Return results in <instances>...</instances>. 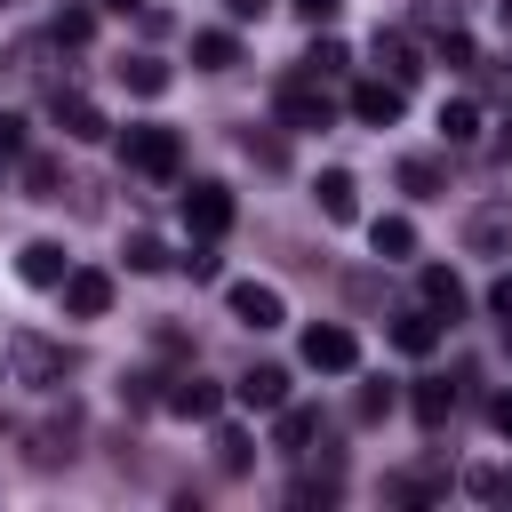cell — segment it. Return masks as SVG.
<instances>
[{
    "label": "cell",
    "instance_id": "obj_1",
    "mask_svg": "<svg viewBox=\"0 0 512 512\" xmlns=\"http://www.w3.org/2000/svg\"><path fill=\"white\" fill-rule=\"evenodd\" d=\"M120 160H128L136 176H152V184H168V176L184 168V136H176V128H160V120H136V128L120 136Z\"/></svg>",
    "mask_w": 512,
    "mask_h": 512
},
{
    "label": "cell",
    "instance_id": "obj_2",
    "mask_svg": "<svg viewBox=\"0 0 512 512\" xmlns=\"http://www.w3.org/2000/svg\"><path fill=\"white\" fill-rule=\"evenodd\" d=\"M8 368H16V384H64L72 376V352L48 344V336H32V328H16L8 336Z\"/></svg>",
    "mask_w": 512,
    "mask_h": 512
},
{
    "label": "cell",
    "instance_id": "obj_3",
    "mask_svg": "<svg viewBox=\"0 0 512 512\" xmlns=\"http://www.w3.org/2000/svg\"><path fill=\"white\" fill-rule=\"evenodd\" d=\"M304 368H320V376H352V368H360V336L336 328V320L304 328Z\"/></svg>",
    "mask_w": 512,
    "mask_h": 512
},
{
    "label": "cell",
    "instance_id": "obj_4",
    "mask_svg": "<svg viewBox=\"0 0 512 512\" xmlns=\"http://www.w3.org/2000/svg\"><path fill=\"white\" fill-rule=\"evenodd\" d=\"M160 408H168V416H192V424H208V416L224 408V384H216V376H200V368H184V376H168Z\"/></svg>",
    "mask_w": 512,
    "mask_h": 512
},
{
    "label": "cell",
    "instance_id": "obj_5",
    "mask_svg": "<svg viewBox=\"0 0 512 512\" xmlns=\"http://www.w3.org/2000/svg\"><path fill=\"white\" fill-rule=\"evenodd\" d=\"M280 120H288V128H328L336 104H328V88H320L312 72H296V80H280Z\"/></svg>",
    "mask_w": 512,
    "mask_h": 512
},
{
    "label": "cell",
    "instance_id": "obj_6",
    "mask_svg": "<svg viewBox=\"0 0 512 512\" xmlns=\"http://www.w3.org/2000/svg\"><path fill=\"white\" fill-rule=\"evenodd\" d=\"M224 304H232V320H240V328H280V320H288V304H280V288H272V280H232V288H224Z\"/></svg>",
    "mask_w": 512,
    "mask_h": 512
},
{
    "label": "cell",
    "instance_id": "obj_7",
    "mask_svg": "<svg viewBox=\"0 0 512 512\" xmlns=\"http://www.w3.org/2000/svg\"><path fill=\"white\" fill-rule=\"evenodd\" d=\"M184 224H192L200 240H216V232H232V192H224L216 176H200V184L184 192Z\"/></svg>",
    "mask_w": 512,
    "mask_h": 512
},
{
    "label": "cell",
    "instance_id": "obj_8",
    "mask_svg": "<svg viewBox=\"0 0 512 512\" xmlns=\"http://www.w3.org/2000/svg\"><path fill=\"white\" fill-rule=\"evenodd\" d=\"M400 104H408V88H392L384 72L352 88V120H360V128H392V120H400Z\"/></svg>",
    "mask_w": 512,
    "mask_h": 512
},
{
    "label": "cell",
    "instance_id": "obj_9",
    "mask_svg": "<svg viewBox=\"0 0 512 512\" xmlns=\"http://www.w3.org/2000/svg\"><path fill=\"white\" fill-rule=\"evenodd\" d=\"M232 400L240 408H264V416H280L288 408V368H272V360H256L240 384H232Z\"/></svg>",
    "mask_w": 512,
    "mask_h": 512
},
{
    "label": "cell",
    "instance_id": "obj_10",
    "mask_svg": "<svg viewBox=\"0 0 512 512\" xmlns=\"http://www.w3.org/2000/svg\"><path fill=\"white\" fill-rule=\"evenodd\" d=\"M56 296H64L72 320H104V312H112V280H104V272H64Z\"/></svg>",
    "mask_w": 512,
    "mask_h": 512
},
{
    "label": "cell",
    "instance_id": "obj_11",
    "mask_svg": "<svg viewBox=\"0 0 512 512\" xmlns=\"http://www.w3.org/2000/svg\"><path fill=\"white\" fill-rule=\"evenodd\" d=\"M376 64H384L392 88H416V80H424V56H416L408 32H376Z\"/></svg>",
    "mask_w": 512,
    "mask_h": 512
},
{
    "label": "cell",
    "instance_id": "obj_12",
    "mask_svg": "<svg viewBox=\"0 0 512 512\" xmlns=\"http://www.w3.org/2000/svg\"><path fill=\"white\" fill-rule=\"evenodd\" d=\"M312 200H320V216H328V224H352V216H360V184H352V168H320Z\"/></svg>",
    "mask_w": 512,
    "mask_h": 512
},
{
    "label": "cell",
    "instance_id": "obj_13",
    "mask_svg": "<svg viewBox=\"0 0 512 512\" xmlns=\"http://www.w3.org/2000/svg\"><path fill=\"white\" fill-rule=\"evenodd\" d=\"M16 272H24L32 288H64V272H72V256H64V240H32V248L16 256Z\"/></svg>",
    "mask_w": 512,
    "mask_h": 512
},
{
    "label": "cell",
    "instance_id": "obj_14",
    "mask_svg": "<svg viewBox=\"0 0 512 512\" xmlns=\"http://www.w3.org/2000/svg\"><path fill=\"white\" fill-rule=\"evenodd\" d=\"M312 440H320V408H280V424H272V448L280 456H312Z\"/></svg>",
    "mask_w": 512,
    "mask_h": 512
},
{
    "label": "cell",
    "instance_id": "obj_15",
    "mask_svg": "<svg viewBox=\"0 0 512 512\" xmlns=\"http://www.w3.org/2000/svg\"><path fill=\"white\" fill-rule=\"evenodd\" d=\"M56 120H64L72 144H96V136H104V112H96L88 96H64V88H56Z\"/></svg>",
    "mask_w": 512,
    "mask_h": 512
},
{
    "label": "cell",
    "instance_id": "obj_16",
    "mask_svg": "<svg viewBox=\"0 0 512 512\" xmlns=\"http://www.w3.org/2000/svg\"><path fill=\"white\" fill-rule=\"evenodd\" d=\"M392 344H400V352H416V360H424V352H432V344H440V312H432V304H424V312H400V320H392Z\"/></svg>",
    "mask_w": 512,
    "mask_h": 512
},
{
    "label": "cell",
    "instance_id": "obj_17",
    "mask_svg": "<svg viewBox=\"0 0 512 512\" xmlns=\"http://www.w3.org/2000/svg\"><path fill=\"white\" fill-rule=\"evenodd\" d=\"M464 240H472L480 256H496V248H512V208H480V216L464 224Z\"/></svg>",
    "mask_w": 512,
    "mask_h": 512
},
{
    "label": "cell",
    "instance_id": "obj_18",
    "mask_svg": "<svg viewBox=\"0 0 512 512\" xmlns=\"http://www.w3.org/2000/svg\"><path fill=\"white\" fill-rule=\"evenodd\" d=\"M192 64H200V72H232V64H240V40H232V32H192Z\"/></svg>",
    "mask_w": 512,
    "mask_h": 512
},
{
    "label": "cell",
    "instance_id": "obj_19",
    "mask_svg": "<svg viewBox=\"0 0 512 512\" xmlns=\"http://www.w3.org/2000/svg\"><path fill=\"white\" fill-rule=\"evenodd\" d=\"M304 72H312V80H344V72H352V48H344V40H328V32H320V40H312V48H304Z\"/></svg>",
    "mask_w": 512,
    "mask_h": 512
},
{
    "label": "cell",
    "instance_id": "obj_20",
    "mask_svg": "<svg viewBox=\"0 0 512 512\" xmlns=\"http://www.w3.org/2000/svg\"><path fill=\"white\" fill-rule=\"evenodd\" d=\"M24 200H64V168L48 152H24Z\"/></svg>",
    "mask_w": 512,
    "mask_h": 512
},
{
    "label": "cell",
    "instance_id": "obj_21",
    "mask_svg": "<svg viewBox=\"0 0 512 512\" xmlns=\"http://www.w3.org/2000/svg\"><path fill=\"white\" fill-rule=\"evenodd\" d=\"M368 248H376V256H416V224H408V216H376V224H368Z\"/></svg>",
    "mask_w": 512,
    "mask_h": 512
},
{
    "label": "cell",
    "instance_id": "obj_22",
    "mask_svg": "<svg viewBox=\"0 0 512 512\" xmlns=\"http://www.w3.org/2000/svg\"><path fill=\"white\" fill-rule=\"evenodd\" d=\"M424 304H432L440 320H456V312H464V288H456V272H448V264H424Z\"/></svg>",
    "mask_w": 512,
    "mask_h": 512
},
{
    "label": "cell",
    "instance_id": "obj_23",
    "mask_svg": "<svg viewBox=\"0 0 512 512\" xmlns=\"http://www.w3.org/2000/svg\"><path fill=\"white\" fill-rule=\"evenodd\" d=\"M384 496H392V504H432V496H448V480H440V472H392Z\"/></svg>",
    "mask_w": 512,
    "mask_h": 512
},
{
    "label": "cell",
    "instance_id": "obj_24",
    "mask_svg": "<svg viewBox=\"0 0 512 512\" xmlns=\"http://www.w3.org/2000/svg\"><path fill=\"white\" fill-rule=\"evenodd\" d=\"M112 72H120L136 96H160V88H168V64H160V56H120Z\"/></svg>",
    "mask_w": 512,
    "mask_h": 512
},
{
    "label": "cell",
    "instance_id": "obj_25",
    "mask_svg": "<svg viewBox=\"0 0 512 512\" xmlns=\"http://www.w3.org/2000/svg\"><path fill=\"white\" fill-rule=\"evenodd\" d=\"M440 136H448V144H472V136H480V104H472V96H448V104H440Z\"/></svg>",
    "mask_w": 512,
    "mask_h": 512
},
{
    "label": "cell",
    "instance_id": "obj_26",
    "mask_svg": "<svg viewBox=\"0 0 512 512\" xmlns=\"http://www.w3.org/2000/svg\"><path fill=\"white\" fill-rule=\"evenodd\" d=\"M448 408H456V384H448V376H424V384H416V416L440 432V424H448Z\"/></svg>",
    "mask_w": 512,
    "mask_h": 512
},
{
    "label": "cell",
    "instance_id": "obj_27",
    "mask_svg": "<svg viewBox=\"0 0 512 512\" xmlns=\"http://www.w3.org/2000/svg\"><path fill=\"white\" fill-rule=\"evenodd\" d=\"M440 184H448V168H440V160H400V192H416V200H440Z\"/></svg>",
    "mask_w": 512,
    "mask_h": 512
},
{
    "label": "cell",
    "instance_id": "obj_28",
    "mask_svg": "<svg viewBox=\"0 0 512 512\" xmlns=\"http://www.w3.org/2000/svg\"><path fill=\"white\" fill-rule=\"evenodd\" d=\"M464 496H480V504H504V496H512V472H504V464H472V472H464Z\"/></svg>",
    "mask_w": 512,
    "mask_h": 512
},
{
    "label": "cell",
    "instance_id": "obj_29",
    "mask_svg": "<svg viewBox=\"0 0 512 512\" xmlns=\"http://www.w3.org/2000/svg\"><path fill=\"white\" fill-rule=\"evenodd\" d=\"M248 456H256L248 432H216V464H224V472H248Z\"/></svg>",
    "mask_w": 512,
    "mask_h": 512
},
{
    "label": "cell",
    "instance_id": "obj_30",
    "mask_svg": "<svg viewBox=\"0 0 512 512\" xmlns=\"http://www.w3.org/2000/svg\"><path fill=\"white\" fill-rule=\"evenodd\" d=\"M128 264H136V272H160V264H168V248H160L152 232H128Z\"/></svg>",
    "mask_w": 512,
    "mask_h": 512
},
{
    "label": "cell",
    "instance_id": "obj_31",
    "mask_svg": "<svg viewBox=\"0 0 512 512\" xmlns=\"http://www.w3.org/2000/svg\"><path fill=\"white\" fill-rule=\"evenodd\" d=\"M88 32H96V16H88V8H64V16H56V40H64V48H80Z\"/></svg>",
    "mask_w": 512,
    "mask_h": 512
},
{
    "label": "cell",
    "instance_id": "obj_32",
    "mask_svg": "<svg viewBox=\"0 0 512 512\" xmlns=\"http://www.w3.org/2000/svg\"><path fill=\"white\" fill-rule=\"evenodd\" d=\"M240 144H248V160H264V168H280V160H288V144H280V136H256V128H248Z\"/></svg>",
    "mask_w": 512,
    "mask_h": 512
},
{
    "label": "cell",
    "instance_id": "obj_33",
    "mask_svg": "<svg viewBox=\"0 0 512 512\" xmlns=\"http://www.w3.org/2000/svg\"><path fill=\"white\" fill-rule=\"evenodd\" d=\"M0 160H24V120L0 112Z\"/></svg>",
    "mask_w": 512,
    "mask_h": 512
},
{
    "label": "cell",
    "instance_id": "obj_34",
    "mask_svg": "<svg viewBox=\"0 0 512 512\" xmlns=\"http://www.w3.org/2000/svg\"><path fill=\"white\" fill-rule=\"evenodd\" d=\"M488 312H496V320H512V272H496V288H488Z\"/></svg>",
    "mask_w": 512,
    "mask_h": 512
},
{
    "label": "cell",
    "instance_id": "obj_35",
    "mask_svg": "<svg viewBox=\"0 0 512 512\" xmlns=\"http://www.w3.org/2000/svg\"><path fill=\"white\" fill-rule=\"evenodd\" d=\"M288 8H296V16H304V24H328V16H336V8H344V0H288Z\"/></svg>",
    "mask_w": 512,
    "mask_h": 512
},
{
    "label": "cell",
    "instance_id": "obj_36",
    "mask_svg": "<svg viewBox=\"0 0 512 512\" xmlns=\"http://www.w3.org/2000/svg\"><path fill=\"white\" fill-rule=\"evenodd\" d=\"M488 416H496V432L512 440V392H496V408H488Z\"/></svg>",
    "mask_w": 512,
    "mask_h": 512
},
{
    "label": "cell",
    "instance_id": "obj_37",
    "mask_svg": "<svg viewBox=\"0 0 512 512\" xmlns=\"http://www.w3.org/2000/svg\"><path fill=\"white\" fill-rule=\"evenodd\" d=\"M264 8H272V0H232V16H264Z\"/></svg>",
    "mask_w": 512,
    "mask_h": 512
},
{
    "label": "cell",
    "instance_id": "obj_38",
    "mask_svg": "<svg viewBox=\"0 0 512 512\" xmlns=\"http://www.w3.org/2000/svg\"><path fill=\"white\" fill-rule=\"evenodd\" d=\"M496 160H512V120H504V136H496Z\"/></svg>",
    "mask_w": 512,
    "mask_h": 512
},
{
    "label": "cell",
    "instance_id": "obj_39",
    "mask_svg": "<svg viewBox=\"0 0 512 512\" xmlns=\"http://www.w3.org/2000/svg\"><path fill=\"white\" fill-rule=\"evenodd\" d=\"M104 8H144V0H104Z\"/></svg>",
    "mask_w": 512,
    "mask_h": 512
},
{
    "label": "cell",
    "instance_id": "obj_40",
    "mask_svg": "<svg viewBox=\"0 0 512 512\" xmlns=\"http://www.w3.org/2000/svg\"><path fill=\"white\" fill-rule=\"evenodd\" d=\"M504 352H512V320H504Z\"/></svg>",
    "mask_w": 512,
    "mask_h": 512
},
{
    "label": "cell",
    "instance_id": "obj_41",
    "mask_svg": "<svg viewBox=\"0 0 512 512\" xmlns=\"http://www.w3.org/2000/svg\"><path fill=\"white\" fill-rule=\"evenodd\" d=\"M504 24H512V0H504Z\"/></svg>",
    "mask_w": 512,
    "mask_h": 512
}]
</instances>
